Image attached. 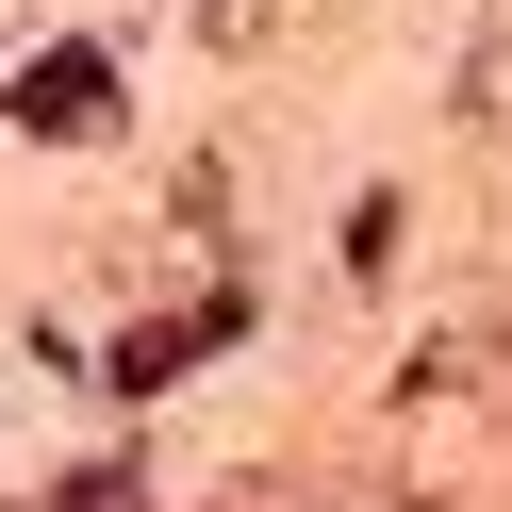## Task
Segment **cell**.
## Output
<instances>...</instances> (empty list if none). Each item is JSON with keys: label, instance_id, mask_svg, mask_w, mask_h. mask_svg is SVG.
<instances>
[{"label": "cell", "instance_id": "6da1fadb", "mask_svg": "<svg viewBox=\"0 0 512 512\" xmlns=\"http://www.w3.org/2000/svg\"><path fill=\"white\" fill-rule=\"evenodd\" d=\"M17 133H50V149H83V133H116V67H100V50H50V67L17 83Z\"/></svg>", "mask_w": 512, "mask_h": 512}]
</instances>
